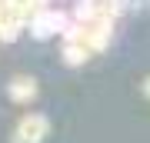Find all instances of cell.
<instances>
[{"instance_id": "cell-2", "label": "cell", "mask_w": 150, "mask_h": 143, "mask_svg": "<svg viewBox=\"0 0 150 143\" xmlns=\"http://www.w3.org/2000/svg\"><path fill=\"white\" fill-rule=\"evenodd\" d=\"M7 93H10V100H17V103H27V100L37 97V80L33 77H13L10 87H7Z\"/></svg>"}, {"instance_id": "cell-4", "label": "cell", "mask_w": 150, "mask_h": 143, "mask_svg": "<svg viewBox=\"0 0 150 143\" xmlns=\"http://www.w3.org/2000/svg\"><path fill=\"white\" fill-rule=\"evenodd\" d=\"M144 93H147V97H150V77H147V80H144Z\"/></svg>"}, {"instance_id": "cell-1", "label": "cell", "mask_w": 150, "mask_h": 143, "mask_svg": "<svg viewBox=\"0 0 150 143\" xmlns=\"http://www.w3.org/2000/svg\"><path fill=\"white\" fill-rule=\"evenodd\" d=\"M43 133H47V117L33 113V117H23L13 130V143H37Z\"/></svg>"}, {"instance_id": "cell-3", "label": "cell", "mask_w": 150, "mask_h": 143, "mask_svg": "<svg viewBox=\"0 0 150 143\" xmlns=\"http://www.w3.org/2000/svg\"><path fill=\"white\" fill-rule=\"evenodd\" d=\"M87 57H90V50H87V47H77V43H64V60H67L70 67L87 63Z\"/></svg>"}]
</instances>
